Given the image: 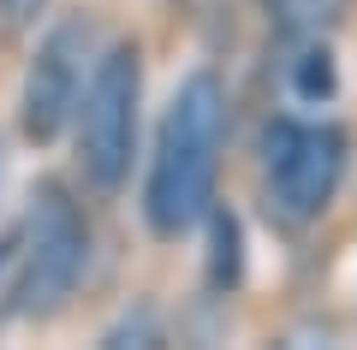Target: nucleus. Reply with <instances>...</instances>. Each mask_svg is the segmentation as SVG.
<instances>
[{
	"instance_id": "6",
	"label": "nucleus",
	"mask_w": 357,
	"mask_h": 350,
	"mask_svg": "<svg viewBox=\"0 0 357 350\" xmlns=\"http://www.w3.org/2000/svg\"><path fill=\"white\" fill-rule=\"evenodd\" d=\"M203 220H208V285L232 291L244 279V225H238V214L220 208V202L203 214Z\"/></svg>"
},
{
	"instance_id": "4",
	"label": "nucleus",
	"mask_w": 357,
	"mask_h": 350,
	"mask_svg": "<svg viewBox=\"0 0 357 350\" xmlns=\"http://www.w3.org/2000/svg\"><path fill=\"white\" fill-rule=\"evenodd\" d=\"M345 166H351V137L340 125H268L262 137V190L268 214L280 225H310L328 214L333 190H340Z\"/></svg>"
},
{
	"instance_id": "10",
	"label": "nucleus",
	"mask_w": 357,
	"mask_h": 350,
	"mask_svg": "<svg viewBox=\"0 0 357 350\" xmlns=\"http://www.w3.org/2000/svg\"><path fill=\"white\" fill-rule=\"evenodd\" d=\"M42 13H48V0H0V36H6V42L30 36Z\"/></svg>"
},
{
	"instance_id": "2",
	"label": "nucleus",
	"mask_w": 357,
	"mask_h": 350,
	"mask_svg": "<svg viewBox=\"0 0 357 350\" xmlns=\"http://www.w3.org/2000/svg\"><path fill=\"white\" fill-rule=\"evenodd\" d=\"M89 267V220L84 202L60 184L42 178L30 190L24 225H18V255H13V279H6V321H48L54 309H66V297L77 291Z\"/></svg>"
},
{
	"instance_id": "7",
	"label": "nucleus",
	"mask_w": 357,
	"mask_h": 350,
	"mask_svg": "<svg viewBox=\"0 0 357 350\" xmlns=\"http://www.w3.org/2000/svg\"><path fill=\"white\" fill-rule=\"evenodd\" d=\"M262 6H268V24L286 42H316L321 30H333L345 18L351 0H262Z\"/></svg>"
},
{
	"instance_id": "9",
	"label": "nucleus",
	"mask_w": 357,
	"mask_h": 350,
	"mask_svg": "<svg viewBox=\"0 0 357 350\" xmlns=\"http://www.w3.org/2000/svg\"><path fill=\"white\" fill-rule=\"evenodd\" d=\"M102 344H107V350H126V344H161V315H155L149 303H137V315L126 309V315H119V321L102 333Z\"/></svg>"
},
{
	"instance_id": "5",
	"label": "nucleus",
	"mask_w": 357,
	"mask_h": 350,
	"mask_svg": "<svg viewBox=\"0 0 357 350\" xmlns=\"http://www.w3.org/2000/svg\"><path fill=\"white\" fill-rule=\"evenodd\" d=\"M89 65H96V24L84 13L60 18L36 36V54L24 65V83H18V131L30 143H54L77 113V95L89 83Z\"/></svg>"
},
{
	"instance_id": "1",
	"label": "nucleus",
	"mask_w": 357,
	"mask_h": 350,
	"mask_svg": "<svg viewBox=\"0 0 357 350\" xmlns=\"http://www.w3.org/2000/svg\"><path fill=\"white\" fill-rule=\"evenodd\" d=\"M220 149H227V89L215 72H191L161 113L143 178V220L155 238H178L215 208Z\"/></svg>"
},
{
	"instance_id": "3",
	"label": "nucleus",
	"mask_w": 357,
	"mask_h": 350,
	"mask_svg": "<svg viewBox=\"0 0 357 350\" xmlns=\"http://www.w3.org/2000/svg\"><path fill=\"white\" fill-rule=\"evenodd\" d=\"M137 107H143V54L137 42H114L96 54L89 83L72 113V149L77 173L96 196H119L131 178V154H137Z\"/></svg>"
},
{
	"instance_id": "8",
	"label": "nucleus",
	"mask_w": 357,
	"mask_h": 350,
	"mask_svg": "<svg viewBox=\"0 0 357 350\" xmlns=\"http://www.w3.org/2000/svg\"><path fill=\"white\" fill-rule=\"evenodd\" d=\"M333 89H340V72H333V54L321 48V42H304V54L292 60V95L298 101H333Z\"/></svg>"
}]
</instances>
